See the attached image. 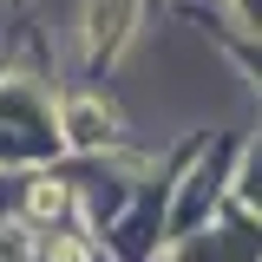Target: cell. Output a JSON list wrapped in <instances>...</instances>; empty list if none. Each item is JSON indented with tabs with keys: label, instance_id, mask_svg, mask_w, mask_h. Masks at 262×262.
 <instances>
[{
	"label": "cell",
	"instance_id": "obj_1",
	"mask_svg": "<svg viewBox=\"0 0 262 262\" xmlns=\"http://www.w3.org/2000/svg\"><path fill=\"white\" fill-rule=\"evenodd\" d=\"M138 27V0H92L85 7V53H118Z\"/></svg>",
	"mask_w": 262,
	"mask_h": 262
},
{
	"label": "cell",
	"instance_id": "obj_2",
	"mask_svg": "<svg viewBox=\"0 0 262 262\" xmlns=\"http://www.w3.org/2000/svg\"><path fill=\"white\" fill-rule=\"evenodd\" d=\"M66 118H72V144H105L112 138V112H98L92 98H72Z\"/></svg>",
	"mask_w": 262,
	"mask_h": 262
},
{
	"label": "cell",
	"instance_id": "obj_3",
	"mask_svg": "<svg viewBox=\"0 0 262 262\" xmlns=\"http://www.w3.org/2000/svg\"><path fill=\"white\" fill-rule=\"evenodd\" d=\"M66 203H72V190H66L59 177H33V190H27V210L39 216V223H53V216H66Z\"/></svg>",
	"mask_w": 262,
	"mask_h": 262
},
{
	"label": "cell",
	"instance_id": "obj_4",
	"mask_svg": "<svg viewBox=\"0 0 262 262\" xmlns=\"http://www.w3.org/2000/svg\"><path fill=\"white\" fill-rule=\"evenodd\" d=\"M46 262H92V243H79V236H46Z\"/></svg>",
	"mask_w": 262,
	"mask_h": 262
}]
</instances>
